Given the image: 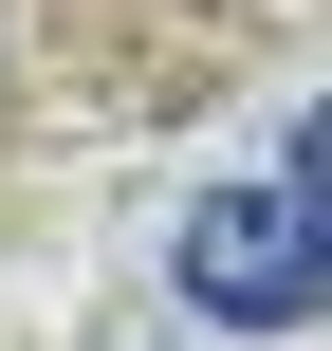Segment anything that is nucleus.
I'll list each match as a JSON object with an SVG mask.
<instances>
[{
	"label": "nucleus",
	"instance_id": "nucleus-1",
	"mask_svg": "<svg viewBox=\"0 0 332 351\" xmlns=\"http://www.w3.org/2000/svg\"><path fill=\"white\" fill-rule=\"evenodd\" d=\"M314 130L277 148V185H222L203 222H185V296H203V333H296L314 315Z\"/></svg>",
	"mask_w": 332,
	"mask_h": 351
}]
</instances>
